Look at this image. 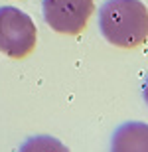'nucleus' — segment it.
Segmentation results:
<instances>
[{
	"label": "nucleus",
	"instance_id": "f03ea898",
	"mask_svg": "<svg viewBox=\"0 0 148 152\" xmlns=\"http://www.w3.org/2000/svg\"><path fill=\"white\" fill-rule=\"evenodd\" d=\"M36 42L38 28L34 20L16 6H0V51L22 59L34 51Z\"/></svg>",
	"mask_w": 148,
	"mask_h": 152
},
{
	"label": "nucleus",
	"instance_id": "7ed1b4c3",
	"mask_svg": "<svg viewBox=\"0 0 148 152\" xmlns=\"http://www.w3.org/2000/svg\"><path fill=\"white\" fill-rule=\"evenodd\" d=\"M95 10L93 0H44V20L51 30L59 34L75 36L83 32Z\"/></svg>",
	"mask_w": 148,
	"mask_h": 152
},
{
	"label": "nucleus",
	"instance_id": "39448f33",
	"mask_svg": "<svg viewBox=\"0 0 148 152\" xmlns=\"http://www.w3.org/2000/svg\"><path fill=\"white\" fill-rule=\"evenodd\" d=\"M18 152H69V148L55 136L36 134L26 138Z\"/></svg>",
	"mask_w": 148,
	"mask_h": 152
},
{
	"label": "nucleus",
	"instance_id": "f257e3e1",
	"mask_svg": "<svg viewBox=\"0 0 148 152\" xmlns=\"http://www.w3.org/2000/svg\"><path fill=\"white\" fill-rule=\"evenodd\" d=\"M99 30L117 48H138L148 39V8L140 0H107L99 10Z\"/></svg>",
	"mask_w": 148,
	"mask_h": 152
},
{
	"label": "nucleus",
	"instance_id": "423d86ee",
	"mask_svg": "<svg viewBox=\"0 0 148 152\" xmlns=\"http://www.w3.org/2000/svg\"><path fill=\"white\" fill-rule=\"evenodd\" d=\"M142 97H144V101H146V105H148V77H146L144 87H142Z\"/></svg>",
	"mask_w": 148,
	"mask_h": 152
},
{
	"label": "nucleus",
	"instance_id": "20e7f679",
	"mask_svg": "<svg viewBox=\"0 0 148 152\" xmlns=\"http://www.w3.org/2000/svg\"><path fill=\"white\" fill-rule=\"evenodd\" d=\"M111 152H148V123L128 121L117 126L111 138Z\"/></svg>",
	"mask_w": 148,
	"mask_h": 152
}]
</instances>
